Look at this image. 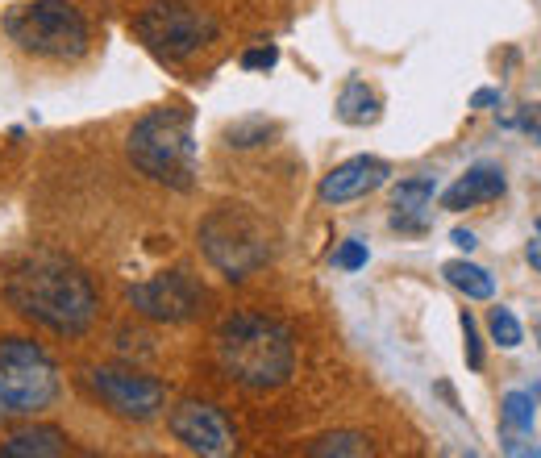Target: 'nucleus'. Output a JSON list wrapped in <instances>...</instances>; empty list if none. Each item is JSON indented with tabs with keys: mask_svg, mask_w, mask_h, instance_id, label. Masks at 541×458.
Listing matches in <instances>:
<instances>
[{
	"mask_svg": "<svg viewBox=\"0 0 541 458\" xmlns=\"http://www.w3.org/2000/svg\"><path fill=\"white\" fill-rule=\"evenodd\" d=\"M5 296L21 317L46 325L59 338L88 334V325L96 321V309H100L92 275L80 263L63 259V254H50V250L25 254L9 271Z\"/></svg>",
	"mask_w": 541,
	"mask_h": 458,
	"instance_id": "f257e3e1",
	"label": "nucleus"
},
{
	"mask_svg": "<svg viewBox=\"0 0 541 458\" xmlns=\"http://www.w3.org/2000/svg\"><path fill=\"white\" fill-rule=\"evenodd\" d=\"M217 363L234 384L250 392H271L288 384L296 367V338L292 329L267 313H229L217 325Z\"/></svg>",
	"mask_w": 541,
	"mask_h": 458,
	"instance_id": "f03ea898",
	"label": "nucleus"
},
{
	"mask_svg": "<svg viewBox=\"0 0 541 458\" xmlns=\"http://www.w3.org/2000/svg\"><path fill=\"white\" fill-rule=\"evenodd\" d=\"M130 163L146 175V180L175 188V192H192L200 159H196V121L188 105H163L150 109L134 130H130Z\"/></svg>",
	"mask_w": 541,
	"mask_h": 458,
	"instance_id": "7ed1b4c3",
	"label": "nucleus"
},
{
	"mask_svg": "<svg viewBox=\"0 0 541 458\" xmlns=\"http://www.w3.org/2000/svg\"><path fill=\"white\" fill-rule=\"evenodd\" d=\"M200 250L225 279H246L271 263V229L246 205H217L200 221Z\"/></svg>",
	"mask_w": 541,
	"mask_h": 458,
	"instance_id": "20e7f679",
	"label": "nucleus"
},
{
	"mask_svg": "<svg viewBox=\"0 0 541 458\" xmlns=\"http://www.w3.org/2000/svg\"><path fill=\"white\" fill-rule=\"evenodd\" d=\"M5 34L38 59H80L88 50V21L67 0H34L9 9Z\"/></svg>",
	"mask_w": 541,
	"mask_h": 458,
	"instance_id": "39448f33",
	"label": "nucleus"
},
{
	"mask_svg": "<svg viewBox=\"0 0 541 458\" xmlns=\"http://www.w3.org/2000/svg\"><path fill=\"white\" fill-rule=\"evenodd\" d=\"M59 396V371L30 338L0 342V417H34Z\"/></svg>",
	"mask_w": 541,
	"mask_h": 458,
	"instance_id": "423d86ee",
	"label": "nucleus"
},
{
	"mask_svg": "<svg viewBox=\"0 0 541 458\" xmlns=\"http://www.w3.org/2000/svg\"><path fill=\"white\" fill-rule=\"evenodd\" d=\"M134 30L159 59L184 63L217 38V21H213V13H204L200 5H188V0H159V5L138 13Z\"/></svg>",
	"mask_w": 541,
	"mask_h": 458,
	"instance_id": "0eeeda50",
	"label": "nucleus"
},
{
	"mask_svg": "<svg viewBox=\"0 0 541 458\" xmlns=\"http://www.w3.org/2000/svg\"><path fill=\"white\" fill-rule=\"evenodd\" d=\"M88 392L105 404L113 417L125 421H154L167 404V384L154 375H142L134 367H92Z\"/></svg>",
	"mask_w": 541,
	"mask_h": 458,
	"instance_id": "6e6552de",
	"label": "nucleus"
},
{
	"mask_svg": "<svg viewBox=\"0 0 541 458\" xmlns=\"http://www.w3.org/2000/svg\"><path fill=\"white\" fill-rule=\"evenodd\" d=\"M134 313H142L146 321H163V325H184L192 317H200L204 309V288L188 271H163V275H150L142 284H134L130 292Z\"/></svg>",
	"mask_w": 541,
	"mask_h": 458,
	"instance_id": "1a4fd4ad",
	"label": "nucleus"
},
{
	"mask_svg": "<svg viewBox=\"0 0 541 458\" xmlns=\"http://www.w3.org/2000/svg\"><path fill=\"white\" fill-rule=\"evenodd\" d=\"M171 434L192 454H209V458L234 454V446H238V434H234V425L225 421V413L213 409V404H200V400L179 404L171 413Z\"/></svg>",
	"mask_w": 541,
	"mask_h": 458,
	"instance_id": "9d476101",
	"label": "nucleus"
},
{
	"mask_svg": "<svg viewBox=\"0 0 541 458\" xmlns=\"http://www.w3.org/2000/svg\"><path fill=\"white\" fill-rule=\"evenodd\" d=\"M388 175H392V167L383 163V159H375V155H354V159L338 163V167H333L325 180H321V200H325V205L363 200V196H371L375 188L388 184Z\"/></svg>",
	"mask_w": 541,
	"mask_h": 458,
	"instance_id": "9b49d317",
	"label": "nucleus"
},
{
	"mask_svg": "<svg viewBox=\"0 0 541 458\" xmlns=\"http://www.w3.org/2000/svg\"><path fill=\"white\" fill-rule=\"evenodd\" d=\"M437 196V180L433 175H412V180H400L392 188V225L404 229V234H417L425 229V209Z\"/></svg>",
	"mask_w": 541,
	"mask_h": 458,
	"instance_id": "f8f14e48",
	"label": "nucleus"
},
{
	"mask_svg": "<svg viewBox=\"0 0 541 458\" xmlns=\"http://www.w3.org/2000/svg\"><path fill=\"white\" fill-rule=\"evenodd\" d=\"M504 188H508L504 184V171H496V167H471L458 184H450L442 192V205L450 213H462V209H471V205H483V200H500Z\"/></svg>",
	"mask_w": 541,
	"mask_h": 458,
	"instance_id": "ddd939ff",
	"label": "nucleus"
},
{
	"mask_svg": "<svg viewBox=\"0 0 541 458\" xmlns=\"http://www.w3.org/2000/svg\"><path fill=\"white\" fill-rule=\"evenodd\" d=\"M59 454H67V434L55 425L21 429L9 442H0V458H59Z\"/></svg>",
	"mask_w": 541,
	"mask_h": 458,
	"instance_id": "4468645a",
	"label": "nucleus"
},
{
	"mask_svg": "<svg viewBox=\"0 0 541 458\" xmlns=\"http://www.w3.org/2000/svg\"><path fill=\"white\" fill-rule=\"evenodd\" d=\"M338 117L346 125H371V121H379V96L363 80H346V88L338 96Z\"/></svg>",
	"mask_w": 541,
	"mask_h": 458,
	"instance_id": "2eb2a0df",
	"label": "nucleus"
},
{
	"mask_svg": "<svg viewBox=\"0 0 541 458\" xmlns=\"http://www.w3.org/2000/svg\"><path fill=\"white\" fill-rule=\"evenodd\" d=\"M442 275L450 279V288H458L467 300H487L496 292V284H492V275H487L483 267H475V263H467V259H454V263H446L442 267Z\"/></svg>",
	"mask_w": 541,
	"mask_h": 458,
	"instance_id": "dca6fc26",
	"label": "nucleus"
},
{
	"mask_svg": "<svg viewBox=\"0 0 541 458\" xmlns=\"http://www.w3.org/2000/svg\"><path fill=\"white\" fill-rule=\"evenodd\" d=\"M371 450L375 446L363 434H325L321 442L308 446V454H313V458H333V454H338V458H363Z\"/></svg>",
	"mask_w": 541,
	"mask_h": 458,
	"instance_id": "f3484780",
	"label": "nucleus"
},
{
	"mask_svg": "<svg viewBox=\"0 0 541 458\" xmlns=\"http://www.w3.org/2000/svg\"><path fill=\"white\" fill-rule=\"evenodd\" d=\"M500 421L512 434H533V396L529 392H508L500 404Z\"/></svg>",
	"mask_w": 541,
	"mask_h": 458,
	"instance_id": "a211bd4d",
	"label": "nucleus"
},
{
	"mask_svg": "<svg viewBox=\"0 0 541 458\" xmlns=\"http://www.w3.org/2000/svg\"><path fill=\"white\" fill-rule=\"evenodd\" d=\"M492 338H496L504 350L521 346V321L512 317L508 309H492Z\"/></svg>",
	"mask_w": 541,
	"mask_h": 458,
	"instance_id": "6ab92c4d",
	"label": "nucleus"
},
{
	"mask_svg": "<svg viewBox=\"0 0 541 458\" xmlns=\"http://www.w3.org/2000/svg\"><path fill=\"white\" fill-rule=\"evenodd\" d=\"M267 134H271V125L267 121H242V125H229V146H259V142H267Z\"/></svg>",
	"mask_w": 541,
	"mask_h": 458,
	"instance_id": "aec40b11",
	"label": "nucleus"
},
{
	"mask_svg": "<svg viewBox=\"0 0 541 458\" xmlns=\"http://www.w3.org/2000/svg\"><path fill=\"white\" fill-rule=\"evenodd\" d=\"M333 267H342V271H358V267H367V242H342L338 250H333Z\"/></svg>",
	"mask_w": 541,
	"mask_h": 458,
	"instance_id": "412c9836",
	"label": "nucleus"
},
{
	"mask_svg": "<svg viewBox=\"0 0 541 458\" xmlns=\"http://www.w3.org/2000/svg\"><path fill=\"white\" fill-rule=\"evenodd\" d=\"M275 63H279V46H271V42L267 46H250L246 55H242V67L246 71H271Z\"/></svg>",
	"mask_w": 541,
	"mask_h": 458,
	"instance_id": "4be33fe9",
	"label": "nucleus"
},
{
	"mask_svg": "<svg viewBox=\"0 0 541 458\" xmlns=\"http://www.w3.org/2000/svg\"><path fill=\"white\" fill-rule=\"evenodd\" d=\"M462 338H467V367L479 371L483 367V342H479V329H475L471 313H462Z\"/></svg>",
	"mask_w": 541,
	"mask_h": 458,
	"instance_id": "5701e85b",
	"label": "nucleus"
},
{
	"mask_svg": "<svg viewBox=\"0 0 541 458\" xmlns=\"http://www.w3.org/2000/svg\"><path fill=\"white\" fill-rule=\"evenodd\" d=\"M487 105H500V92H496V88H479V92L471 96V109H487Z\"/></svg>",
	"mask_w": 541,
	"mask_h": 458,
	"instance_id": "b1692460",
	"label": "nucleus"
},
{
	"mask_svg": "<svg viewBox=\"0 0 541 458\" xmlns=\"http://www.w3.org/2000/svg\"><path fill=\"white\" fill-rule=\"evenodd\" d=\"M521 125H525V130H529V134L541 142V105H533V109L521 117Z\"/></svg>",
	"mask_w": 541,
	"mask_h": 458,
	"instance_id": "393cba45",
	"label": "nucleus"
},
{
	"mask_svg": "<svg viewBox=\"0 0 541 458\" xmlns=\"http://www.w3.org/2000/svg\"><path fill=\"white\" fill-rule=\"evenodd\" d=\"M450 242H454V246H462V250H475V246H479L471 229H454V234H450Z\"/></svg>",
	"mask_w": 541,
	"mask_h": 458,
	"instance_id": "a878e982",
	"label": "nucleus"
},
{
	"mask_svg": "<svg viewBox=\"0 0 541 458\" xmlns=\"http://www.w3.org/2000/svg\"><path fill=\"white\" fill-rule=\"evenodd\" d=\"M529 263H533V267H541V246H529Z\"/></svg>",
	"mask_w": 541,
	"mask_h": 458,
	"instance_id": "bb28decb",
	"label": "nucleus"
},
{
	"mask_svg": "<svg viewBox=\"0 0 541 458\" xmlns=\"http://www.w3.org/2000/svg\"><path fill=\"white\" fill-rule=\"evenodd\" d=\"M537 234H541V217H537Z\"/></svg>",
	"mask_w": 541,
	"mask_h": 458,
	"instance_id": "cd10ccee",
	"label": "nucleus"
}]
</instances>
